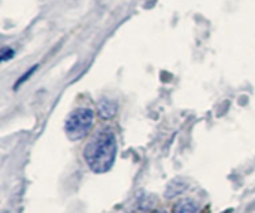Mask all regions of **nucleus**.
<instances>
[{"instance_id":"nucleus-3","label":"nucleus","mask_w":255,"mask_h":213,"mask_svg":"<svg viewBox=\"0 0 255 213\" xmlns=\"http://www.w3.org/2000/svg\"><path fill=\"white\" fill-rule=\"evenodd\" d=\"M187 187H188V184H187L185 181H182V179H175V181H172V182L169 184V187H167V190H166V197H167V199H173V197H176L178 194L184 193V191L187 190Z\"/></svg>"},{"instance_id":"nucleus-2","label":"nucleus","mask_w":255,"mask_h":213,"mask_svg":"<svg viewBox=\"0 0 255 213\" xmlns=\"http://www.w3.org/2000/svg\"><path fill=\"white\" fill-rule=\"evenodd\" d=\"M93 112L90 109H76L73 110L67 121H66V134L70 140H79L82 139L93 125Z\"/></svg>"},{"instance_id":"nucleus-7","label":"nucleus","mask_w":255,"mask_h":213,"mask_svg":"<svg viewBox=\"0 0 255 213\" xmlns=\"http://www.w3.org/2000/svg\"><path fill=\"white\" fill-rule=\"evenodd\" d=\"M13 55V51L12 49H3V54H1V60L3 61H6L9 57H12Z\"/></svg>"},{"instance_id":"nucleus-4","label":"nucleus","mask_w":255,"mask_h":213,"mask_svg":"<svg viewBox=\"0 0 255 213\" xmlns=\"http://www.w3.org/2000/svg\"><path fill=\"white\" fill-rule=\"evenodd\" d=\"M199 212V205L191 200V199H185L179 203L175 205L173 213H197Z\"/></svg>"},{"instance_id":"nucleus-8","label":"nucleus","mask_w":255,"mask_h":213,"mask_svg":"<svg viewBox=\"0 0 255 213\" xmlns=\"http://www.w3.org/2000/svg\"><path fill=\"white\" fill-rule=\"evenodd\" d=\"M152 213H166V212H163V211H157V212H152Z\"/></svg>"},{"instance_id":"nucleus-1","label":"nucleus","mask_w":255,"mask_h":213,"mask_svg":"<svg viewBox=\"0 0 255 213\" xmlns=\"http://www.w3.org/2000/svg\"><path fill=\"white\" fill-rule=\"evenodd\" d=\"M117 155V139L112 131H99L87 145L84 157L90 169L96 173H105L114 166Z\"/></svg>"},{"instance_id":"nucleus-6","label":"nucleus","mask_w":255,"mask_h":213,"mask_svg":"<svg viewBox=\"0 0 255 213\" xmlns=\"http://www.w3.org/2000/svg\"><path fill=\"white\" fill-rule=\"evenodd\" d=\"M99 113H100V116L105 118V119L112 118V116L117 113V106H115V103H112V102H109V100L100 102V105H99Z\"/></svg>"},{"instance_id":"nucleus-5","label":"nucleus","mask_w":255,"mask_h":213,"mask_svg":"<svg viewBox=\"0 0 255 213\" xmlns=\"http://www.w3.org/2000/svg\"><path fill=\"white\" fill-rule=\"evenodd\" d=\"M152 208L151 197L148 196H140L133 205H131V212L130 213H145Z\"/></svg>"}]
</instances>
